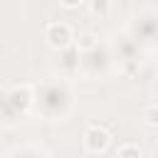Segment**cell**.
<instances>
[{
	"instance_id": "cell-1",
	"label": "cell",
	"mask_w": 158,
	"mask_h": 158,
	"mask_svg": "<svg viewBox=\"0 0 158 158\" xmlns=\"http://www.w3.org/2000/svg\"><path fill=\"white\" fill-rule=\"evenodd\" d=\"M44 40H47V44L54 47V49H67L69 42H72V30H69V25H64V22H49V25L44 27Z\"/></svg>"
},
{
	"instance_id": "cell-2",
	"label": "cell",
	"mask_w": 158,
	"mask_h": 158,
	"mask_svg": "<svg viewBox=\"0 0 158 158\" xmlns=\"http://www.w3.org/2000/svg\"><path fill=\"white\" fill-rule=\"evenodd\" d=\"M5 104H7L10 109H15L17 114H25V111L32 106V89H30V84H15V86L10 89Z\"/></svg>"
},
{
	"instance_id": "cell-3",
	"label": "cell",
	"mask_w": 158,
	"mask_h": 158,
	"mask_svg": "<svg viewBox=\"0 0 158 158\" xmlns=\"http://www.w3.org/2000/svg\"><path fill=\"white\" fill-rule=\"evenodd\" d=\"M111 143V133L104 126H89L84 131V148L91 153H101L106 151V146Z\"/></svg>"
},
{
	"instance_id": "cell-4",
	"label": "cell",
	"mask_w": 158,
	"mask_h": 158,
	"mask_svg": "<svg viewBox=\"0 0 158 158\" xmlns=\"http://www.w3.org/2000/svg\"><path fill=\"white\" fill-rule=\"evenodd\" d=\"M96 44H99V40L94 32H81L77 37V52H91V49H96Z\"/></svg>"
},
{
	"instance_id": "cell-5",
	"label": "cell",
	"mask_w": 158,
	"mask_h": 158,
	"mask_svg": "<svg viewBox=\"0 0 158 158\" xmlns=\"http://www.w3.org/2000/svg\"><path fill=\"white\" fill-rule=\"evenodd\" d=\"M118 158H141V148L133 143H126L118 148Z\"/></svg>"
},
{
	"instance_id": "cell-6",
	"label": "cell",
	"mask_w": 158,
	"mask_h": 158,
	"mask_svg": "<svg viewBox=\"0 0 158 158\" xmlns=\"http://www.w3.org/2000/svg\"><path fill=\"white\" fill-rule=\"evenodd\" d=\"M89 10H91L94 15H106V12L111 10V5H109V0H91V2H89Z\"/></svg>"
},
{
	"instance_id": "cell-7",
	"label": "cell",
	"mask_w": 158,
	"mask_h": 158,
	"mask_svg": "<svg viewBox=\"0 0 158 158\" xmlns=\"http://www.w3.org/2000/svg\"><path fill=\"white\" fill-rule=\"evenodd\" d=\"M143 121H146L148 126H158V106H148V109L143 111Z\"/></svg>"
},
{
	"instance_id": "cell-8",
	"label": "cell",
	"mask_w": 158,
	"mask_h": 158,
	"mask_svg": "<svg viewBox=\"0 0 158 158\" xmlns=\"http://www.w3.org/2000/svg\"><path fill=\"white\" fill-rule=\"evenodd\" d=\"M133 72H138V59H128L126 62V74H133Z\"/></svg>"
},
{
	"instance_id": "cell-9",
	"label": "cell",
	"mask_w": 158,
	"mask_h": 158,
	"mask_svg": "<svg viewBox=\"0 0 158 158\" xmlns=\"http://www.w3.org/2000/svg\"><path fill=\"white\" fill-rule=\"evenodd\" d=\"M59 2H62L64 7H79V5H81V0H59Z\"/></svg>"
},
{
	"instance_id": "cell-10",
	"label": "cell",
	"mask_w": 158,
	"mask_h": 158,
	"mask_svg": "<svg viewBox=\"0 0 158 158\" xmlns=\"http://www.w3.org/2000/svg\"><path fill=\"white\" fill-rule=\"evenodd\" d=\"M156 158H158V148H156Z\"/></svg>"
}]
</instances>
